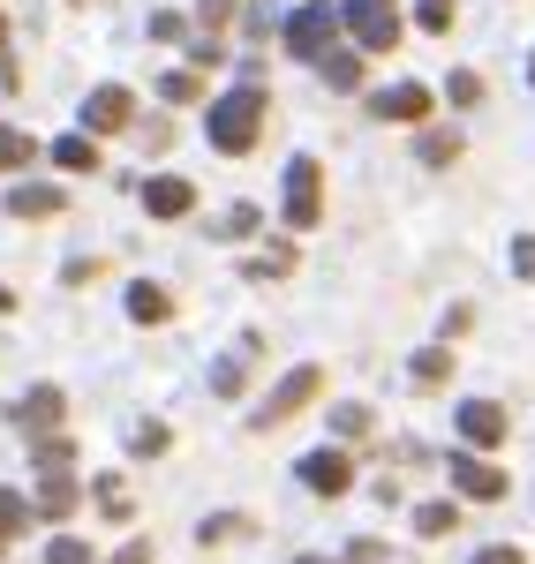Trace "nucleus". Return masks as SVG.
<instances>
[{
    "mask_svg": "<svg viewBox=\"0 0 535 564\" xmlns=\"http://www.w3.org/2000/svg\"><path fill=\"white\" fill-rule=\"evenodd\" d=\"M45 564H90V542H76V534H61V542L45 550Z\"/></svg>",
    "mask_w": 535,
    "mask_h": 564,
    "instance_id": "32",
    "label": "nucleus"
},
{
    "mask_svg": "<svg viewBox=\"0 0 535 564\" xmlns=\"http://www.w3.org/2000/svg\"><path fill=\"white\" fill-rule=\"evenodd\" d=\"M212 234H220V241H249V234H257V204H234V212H226Z\"/></svg>",
    "mask_w": 535,
    "mask_h": 564,
    "instance_id": "26",
    "label": "nucleus"
},
{
    "mask_svg": "<svg viewBox=\"0 0 535 564\" xmlns=\"http://www.w3.org/2000/svg\"><path fill=\"white\" fill-rule=\"evenodd\" d=\"M8 212H15V218H61V212H68V196H61L53 181H15V188H8Z\"/></svg>",
    "mask_w": 535,
    "mask_h": 564,
    "instance_id": "12",
    "label": "nucleus"
},
{
    "mask_svg": "<svg viewBox=\"0 0 535 564\" xmlns=\"http://www.w3.org/2000/svg\"><path fill=\"white\" fill-rule=\"evenodd\" d=\"M242 527H249V520H242V512H220V520H204V527H196V542L212 550V542H234Z\"/></svg>",
    "mask_w": 535,
    "mask_h": 564,
    "instance_id": "27",
    "label": "nucleus"
},
{
    "mask_svg": "<svg viewBox=\"0 0 535 564\" xmlns=\"http://www.w3.org/2000/svg\"><path fill=\"white\" fill-rule=\"evenodd\" d=\"M460 159V129H422V166H452Z\"/></svg>",
    "mask_w": 535,
    "mask_h": 564,
    "instance_id": "22",
    "label": "nucleus"
},
{
    "mask_svg": "<svg viewBox=\"0 0 535 564\" xmlns=\"http://www.w3.org/2000/svg\"><path fill=\"white\" fill-rule=\"evenodd\" d=\"M98 505H106V520H129V489H121L114 475L98 481Z\"/></svg>",
    "mask_w": 535,
    "mask_h": 564,
    "instance_id": "31",
    "label": "nucleus"
},
{
    "mask_svg": "<svg viewBox=\"0 0 535 564\" xmlns=\"http://www.w3.org/2000/svg\"><path fill=\"white\" fill-rule=\"evenodd\" d=\"M8 308H15V286H0V316H8Z\"/></svg>",
    "mask_w": 535,
    "mask_h": 564,
    "instance_id": "40",
    "label": "nucleus"
},
{
    "mask_svg": "<svg viewBox=\"0 0 535 564\" xmlns=\"http://www.w3.org/2000/svg\"><path fill=\"white\" fill-rule=\"evenodd\" d=\"M317 218H324V166H317V159H295V166H287V226L310 234Z\"/></svg>",
    "mask_w": 535,
    "mask_h": 564,
    "instance_id": "4",
    "label": "nucleus"
},
{
    "mask_svg": "<svg viewBox=\"0 0 535 564\" xmlns=\"http://www.w3.org/2000/svg\"><path fill=\"white\" fill-rule=\"evenodd\" d=\"M332 31H340V15H332L324 0H310V8H295V15H287V53L317 61V53L332 45Z\"/></svg>",
    "mask_w": 535,
    "mask_h": 564,
    "instance_id": "5",
    "label": "nucleus"
},
{
    "mask_svg": "<svg viewBox=\"0 0 535 564\" xmlns=\"http://www.w3.org/2000/svg\"><path fill=\"white\" fill-rule=\"evenodd\" d=\"M415 23L446 39V31H452V0H415Z\"/></svg>",
    "mask_w": 535,
    "mask_h": 564,
    "instance_id": "29",
    "label": "nucleus"
},
{
    "mask_svg": "<svg viewBox=\"0 0 535 564\" xmlns=\"http://www.w3.org/2000/svg\"><path fill=\"white\" fill-rule=\"evenodd\" d=\"M446 98H452V106H475V98H483V76H475V68H460V76L446 84Z\"/></svg>",
    "mask_w": 535,
    "mask_h": 564,
    "instance_id": "30",
    "label": "nucleus"
},
{
    "mask_svg": "<svg viewBox=\"0 0 535 564\" xmlns=\"http://www.w3.org/2000/svg\"><path fill=\"white\" fill-rule=\"evenodd\" d=\"M76 505H84V489L68 481V467H61V475H45V481H39V497H31V520H68Z\"/></svg>",
    "mask_w": 535,
    "mask_h": 564,
    "instance_id": "13",
    "label": "nucleus"
},
{
    "mask_svg": "<svg viewBox=\"0 0 535 564\" xmlns=\"http://www.w3.org/2000/svg\"><path fill=\"white\" fill-rule=\"evenodd\" d=\"M167 98H174V106H196V98H204V84H196V76H189V68H181V76H167Z\"/></svg>",
    "mask_w": 535,
    "mask_h": 564,
    "instance_id": "33",
    "label": "nucleus"
},
{
    "mask_svg": "<svg viewBox=\"0 0 535 564\" xmlns=\"http://www.w3.org/2000/svg\"><path fill=\"white\" fill-rule=\"evenodd\" d=\"M513 271H521V279H535V234H521V241H513Z\"/></svg>",
    "mask_w": 535,
    "mask_h": 564,
    "instance_id": "37",
    "label": "nucleus"
},
{
    "mask_svg": "<svg viewBox=\"0 0 535 564\" xmlns=\"http://www.w3.org/2000/svg\"><path fill=\"white\" fill-rule=\"evenodd\" d=\"M31 159H39V143H31L23 129H8V121H0V166H8V174H23Z\"/></svg>",
    "mask_w": 535,
    "mask_h": 564,
    "instance_id": "21",
    "label": "nucleus"
},
{
    "mask_svg": "<svg viewBox=\"0 0 535 564\" xmlns=\"http://www.w3.org/2000/svg\"><path fill=\"white\" fill-rule=\"evenodd\" d=\"M212 151H226V159H242L257 135H265V90L249 84V90H226V98H212Z\"/></svg>",
    "mask_w": 535,
    "mask_h": 564,
    "instance_id": "1",
    "label": "nucleus"
},
{
    "mask_svg": "<svg viewBox=\"0 0 535 564\" xmlns=\"http://www.w3.org/2000/svg\"><path fill=\"white\" fill-rule=\"evenodd\" d=\"M452 489L475 497V505H497V497H505V475H497L483 452H460V459H452Z\"/></svg>",
    "mask_w": 535,
    "mask_h": 564,
    "instance_id": "8",
    "label": "nucleus"
},
{
    "mask_svg": "<svg viewBox=\"0 0 535 564\" xmlns=\"http://www.w3.org/2000/svg\"><path fill=\"white\" fill-rule=\"evenodd\" d=\"M505 430H513V422H505V406H497V399H468V406H460V436H468L475 452H491Z\"/></svg>",
    "mask_w": 535,
    "mask_h": 564,
    "instance_id": "10",
    "label": "nucleus"
},
{
    "mask_svg": "<svg viewBox=\"0 0 535 564\" xmlns=\"http://www.w3.org/2000/svg\"><path fill=\"white\" fill-rule=\"evenodd\" d=\"M287 271H295V249L287 241H271L265 257H249V279H287Z\"/></svg>",
    "mask_w": 535,
    "mask_h": 564,
    "instance_id": "24",
    "label": "nucleus"
},
{
    "mask_svg": "<svg viewBox=\"0 0 535 564\" xmlns=\"http://www.w3.org/2000/svg\"><path fill=\"white\" fill-rule=\"evenodd\" d=\"M106 564H151V542H121V550H114Z\"/></svg>",
    "mask_w": 535,
    "mask_h": 564,
    "instance_id": "38",
    "label": "nucleus"
},
{
    "mask_svg": "<svg viewBox=\"0 0 535 564\" xmlns=\"http://www.w3.org/2000/svg\"><path fill=\"white\" fill-rule=\"evenodd\" d=\"M23 527H31V497L0 489V542H8V534H23Z\"/></svg>",
    "mask_w": 535,
    "mask_h": 564,
    "instance_id": "25",
    "label": "nucleus"
},
{
    "mask_svg": "<svg viewBox=\"0 0 535 564\" xmlns=\"http://www.w3.org/2000/svg\"><path fill=\"white\" fill-rule=\"evenodd\" d=\"M129 316H136V324H167V316H174V294H167V286H136Z\"/></svg>",
    "mask_w": 535,
    "mask_h": 564,
    "instance_id": "18",
    "label": "nucleus"
},
{
    "mask_svg": "<svg viewBox=\"0 0 535 564\" xmlns=\"http://www.w3.org/2000/svg\"><path fill=\"white\" fill-rule=\"evenodd\" d=\"M226 15H234V0H196V23H204L212 39H220V23H226Z\"/></svg>",
    "mask_w": 535,
    "mask_h": 564,
    "instance_id": "34",
    "label": "nucleus"
},
{
    "mask_svg": "<svg viewBox=\"0 0 535 564\" xmlns=\"http://www.w3.org/2000/svg\"><path fill=\"white\" fill-rule=\"evenodd\" d=\"M0 45H8V23H0Z\"/></svg>",
    "mask_w": 535,
    "mask_h": 564,
    "instance_id": "42",
    "label": "nucleus"
},
{
    "mask_svg": "<svg viewBox=\"0 0 535 564\" xmlns=\"http://www.w3.org/2000/svg\"><path fill=\"white\" fill-rule=\"evenodd\" d=\"M302 489H317V497H347V489H355V459H347L340 444L310 452V459H302Z\"/></svg>",
    "mask_w": 535,
    "mask_h": 564,
    "instance_id": "6",
    "label": "nucleus"
},
{
    "mask_svg": "<svg viewBox=\"0 0 535 564\" xmlns=\"http://www.w3.org/2000/svg\"><path fill=\"white\" fill-rule=\"evenodd\" d=\"M143 212H151V218H189V212H196V188H189L181 174L143 181Z\"/></svg>",
    "mask_w": 535,
    "mask_h": 564,
    "instance_id": "11",
    "label": "nucleus"
},
{
    "mask_svg": "<svg viewBox=\"0 0 535 564\" xmlns=\"http://www.w3.org/2000/svg\"><path fill=\"white\" fill-rule=\"evenodd\" d=\"M332 430H340V436H362V430H370V406H340V414H332Z\"/></svg>",
    "mask_w": 535,
    "mask_h": 564,
    "instance_id": "35",
    "label": "nucleus"
},
{
    "mask_svg": "<svg viewBox=\"0 0 535 564\" xmlns=\"http://www.w3.org/2000/svg\"><path fill=\"white\" fill-rule=\"evenodd\" d=\"M68 459H76V444H68V436H45V444H39V475H61Z\"/></svg>",
    "mask_w": 535,
    "mask_h": 564,
    "instance_id": "28",
    "label": "nucleus"
},
{
    "mask_svg": "<svg viewBox=\"0 0 535 564\" xmlns=\"http://www.w3.org/2000/svg\"><path fill=\"white\" fill-rule=\"evenodd\" d=\"M53 166H68V174H90V166H98V143H90V129H84V135H61V143H53Z\"/></svg>",
    "mask_w": 535,
    "mask_h": 564,
    "instance_id": "17",
    "label": "nucleus"
},
{
    "mask_svg": "<svg viewBox=\"0 0 535 564\" xmlns=\"http://www.w3.org/2000/svg\"><path fill=\"white\" fill-rule=\"evenodd\" d=\"M452 527H460V505H415V534L422 542H446Z\"/></svg>",
    "mask_w": 535,
    "mask_h": 564,
    "instance_id": "19",
    "label": "nucleus"
},
{
    "mask_svg": "<svg viewBox=\"0 0 535 564\" xmlns=\"http://www.w3.org/2000/svg\"><path fill=\"white\" fill-rule=\"evenodd\" d=\"M317 76H324L332 90H355L362 84V53H332V45H324V53H317Z\"/></svg>",
    "mask_w": 535,
    "mask_h": 564,
    "instance_id": "16",
    "label": "nucleus"
},
{
    "mask_svg": "<svg viewBox=\"0 0 535 564\" xmlns=\"http://www.w3.org/2000/svg\"><path fill=\"white\" fill-rule=\"evenodd\" d=\"M167 444H174V436H167V422H136V430H129V452H136V459H159Z\"/></svg>",
    "mask_w": 535,
    "mask_h": 564,
    "instance_id": "23",
    "label": "nucleus"
},
{
    "mask_svg": "<svg viewBox=\"0 0 535 564\" xmlns=\"http://www.w3.org/2000/svg\"><path fill=\"white\" fill-rule=\"evenodd\" d=\"M370 106H377V121H430V90L422 84H393V90H377Z\"/></svg>",
    "mask_w": 535,
    "mask_h": 564,
    "instance_id": "14",
    "label": "nucleus"
},
{
    "mask_svg": "<svg viewBox=\"0 0 535 564\" xmlns=\"http://www.w3.org/2000/svg\"><path fill=\"white\" fill-rule=\"evenodd\" d=\"M249 361H257V339H242V347L212 369V391H220V399H234V391H242V377H249Z\"/></svg>",
    "mask_w": 535,
    "mask_h": 564,
    "instance_id": "15",
    "label": "nucleus"
},
{
    "mask_svg": "<svg viewBox=\"0 0 535 564\" xmlns=\"http://www.w3.org/2000/svg\"><path fill=\"white\" fill-rule=\"evenodd\" d=\"M61 414H68V399H61V384H31L23 399H15V430H61Z\"/></svg>",
    "mask_w": 535,
    "mask_h": 564,
    "instance_id": "9",
    "label": "nucleus"
},
{
    "mask_svg": "<svg viewBox=\"0 0 535 564\" xmlns=\"http://www.w3.org/2000/svg\"><path fill=\"white\" fill-rule=\"evenodd\" d=\"M340 23L355 31L362 53H393V45H400V8H393V0H347Z\"/></svg>",
    "mask_w": 535,
    "mask_h": 564,
    "instance_id": "2",
    "label": "nucleus"
},
{
    "mask_svg": "<svg viewBox=\"0 0 535 564\" xmlns=\"http://www.w3.org/2000/svg\"><path fill=\"white\" fill-rule=\"evenodd\" d=\"M446 377H452V347H422V354H415V384H422V391H438Z\"/></svg>",
    "mask_w": 535,
    "mask_h": 564,
    "instance_id": "20",
    "label": "nucleus"
},
{
    "mask_svg": "<svg viewBox=\"0 0 535 564\" xmlns=\"http://www.w3.org/2000/svg\"><path fill=\"white\" fill-rule=\"evenodd\" d=\"M136 121V98H129V84H98L84 98V129L90 135H114V129H129Z\"/></svg>",
    "mask_w": 535,
    "mask_h": 564,
    "instance_id": "7",
    "label": "nucleus"
},
{
    "mask_svg": "<svg viewBox=\"0 0 535 564\" xmlns=\"http://www.w3.org/2000/svg\"><path fill=\"white\" fill-rule=\"evenodd\" d=\"M317 391H324V369H317V361H302V369H287V377L271 384V399L257 406V430H271V422H295V414L310 406Z\"/></svg>",
    "mask_w": 535,
    "mask_h": 564,
    "instance_id": "3",
    "label": "nucleus"
},
{
    "mask_svg": "<svg viewBox=\"0 0 535 564\" xmlns=\"http://www.w3.org/2000/svg\"><path fill=\"white\" fill-rule=\"evenodd\" d=\"M295 564H332V557H295Z\"/></svg>",
    "mask_w": 535,
    "mask_h": 564,
    "instance_id": "41",
    "label": "nucleus"
},
{
    "mask_svg": "<svg viewBox=\"0 0 535 564\" xmlns=\"http://www.w3.org/2000/svg\"><path fill=\"white\" fill-rule=\"evenodd\" d=\"M528 76H535V61H528Z\"/></svg>",
    "mask_w": 535,
    "mask_h": 564,
    "instance_id": "43",
    "label": "nucleus"
},
{
    "mask_svg": "<svg viewBox=\"0 0 535 564\" xmlns=\"http://www.w3.org/2000/svg\"><path fill=\"white\" fill-rule=\"evenodd\" d=\"M468 564H528V557H521L513 542H491V550H475V557H468Z\"/></svg>",
    "mask_w": 535,
    "mask_h": 564,
    "instance_id": "36",
    "label": "nucleus"
},
{
    "mask_svg": "<svg viewBox=\"0 0 535 564\" xmlns=\"http://www.w3.org/2000/svg\"><path fill=\"white\" fill-rule=\"evenodd\" d=\"M347 564H393V557H385V542H355V550H347Z\"/></svg>",
    "mask_w": 535,
    "mask_h": 564,
    "instance_id": "39",
    "label": "nucleus"
}]
</instances>
